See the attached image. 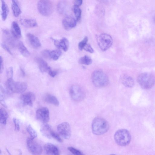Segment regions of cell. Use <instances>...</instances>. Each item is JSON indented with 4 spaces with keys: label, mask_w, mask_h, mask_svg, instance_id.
<instances>
[{
    "label": "cell",
    "mask_w": 155,
    "mask_h": 155,
    "mask_svg": "<svg viewBox=\"0 0 155 155\" xmlns=\"http://www.w3.org/2000/svg\"><path fill=\"white\" fill-rule=\"evenodd\" d=\"M109 128L108 122L104 119L98 117L93 120L91 129L93 133L96 135H101L106 133Z\"/></svg>",
    "instance_id": "6da1fadb"
},
{
    "label": "cell",
    "mask_w": 155,
    "mask_h": 155,
    "mask_svg": "<svg viewBox=\"0 0 155 155\" xmlns=\"http://www.w3.org/2000/svg\"><path fill=\"white\" fill-rule=\"evenodd\" d=\"M91 79L93 84L99 88L106 86L109 82L107 75L101 70H96L93 72L91 75Z\"/></svg>",
    "instance_id": "7a4b0ae2"
},
{
    "label": "cell",
    "mask_w": 155,
    "mask_h": 155,
    "mask_svg": "<svg viewBox=\"0 0 155 155\" xmlns=\"http://www.w3.org/2000/svg\"><path fill=\"white\" fill-rule=\"evenodd\" d=\"M114 139L118 145L125 146L128 145L130 142L131 136L130 132L127 130L120 129L116 132Z\"/></svg>",
    "instance_id": "3957f363"
},
{
    "label": "cell",
    "mask_w": 155,
    "mask_h": 155,
    "mask_svg": "<svg viewBox=\"0 0 155 155\" xmlns=\"http://www.w3.org/2000/svg\"><path fill=\"white\" fill-rule=\"evenodd\" d=\"M6 85L9 91L16 94H21L24 92L28 87L26 83L15 81L13 78L8 79Z\"/></svg>",
    "instance_id": "277c9868"
},
{
    "label": "cell",
    "mask_w": 155,
    "mask_h": 155,
    "mask_svg": "<svg viewBox=\"0 0 155 155\" xmlns=\"http://www.w3.org/2000/svg\"><path fill=\"white\" fill-rule=\"evenodd\" d=\"M137 81L141 88L147 89H151L154 86L155 84V78L150 74L144 73L139 76Z\"/></svg>",
    "instance_id": "5b68a950"
},
{
    "label": "cell",
    "mask_w": 155,
    "mask_h": 155,
    "mask_svg": "<svg viewBox=\"0 0 155 155\" xmlns=\"http://www.w3.org/2000/svg\"><path fill=\"white\" fill-rule=\"evenodd\" d=\"M37 6L39 13L44 16H48L53 13V4L49 1L46 0L39 1L38 2Z\"/></svg>",
    "instance_id": "8992f818"
},
{
    "label": "cell",
    "mask_w": 155,
    "mask_h": 155,
    "mask_svg": "<svg viewBox=\"0 0 155 155\" xmlns=\"http://www.w3.org/2000/svg\"><path fill=\"white\" fill-rule=\"evenodd\" d=\"M97 41L100 48L103 51L109 49L113 43L111 37L106 34H103L99 36L97 38Z\"/></svg>",
    "instance_id": "52a82bcc"
},
{
    "label": "cell",
    "mask_w": 155,
    "mask_h": 155,
    "mask_svg": "<svg viewBox=\"0 0 155 155\" xmlns=\"http://www.w3.org/2000/svg\"><path fill=\"white\" fill-rule=\"evenodd\" d=\"M69 92L71 98L75 101H81L83 100L85 96V93L84 90L78 85L72 86Z\"/></svg>",
    "instance_id": "ba28073f"
},
{
    "label": "cell",
    "mask_w": 155,
    "mask_h": 155,
    "mask_svg": "<svg viewBox=\"0 0 155 155\" xmlns=\"http://www.w3.org/2000/svg\"><path fill=\"white\" fill-rule=\"evenodd\" d=\"M31 138H28L27 140V145L29 151L33 155H40L42 154L43 149L38 143Z\"/></svg>",
    "instance_id": "9c48e42d"
},
{
    "label": "cell",
    "mask_w": 155,
    "mask_h": 155,
    "mask_svg": "<svg viewBox=\"0 0 155 155\" xmlns=\"http://www.w3.org/2000/svg\"><path fill=\"white\" fill-rule=\"evenodd\" d=\"M57 129L60 135L65 139H69L71 136V129L69 123L64 122L59 124Z\"/></svg>",
    "instance_id": "30bf717a"
},
{
    "label": "cell",
    "mask_w": 155,
    "mask_h": 155,
    "mask_svg": "<svg viewBox=\"0 0 155 155\" xmlns=\"http://www.w3.org/2000/svg\"><path fill=\"white\" fill-rule=\"evenodd\" d=\"M36 118L38 120L44 124L47 123L50 119L49 111L46 107L39 109L36 112Z\"/></svg>",
    "instance_id": "8fae6325"
},
{
    "label": "cell",
    "mask_w": 155,
    "mask_h": 155,
    "mask_svg": "<svg viewBox=\"0 0 155 155\" xmlns=\"http://www.w3.org/2000/svg\"><path fill=\"white\" fill-rule=\"evenodd\" d=\"M20 99L25 105L32 106L36 100V96L33 92H29L22 94Z\"/></svg>",
    "instance_id": "7c38bea8"
},
{
    "label": "cell",
    "mask_w": 155,
    "mask_h": 155,
    "mask_svg": "<svg viewBox=\"0 0 155 155\" xmlns=\"http://www.w3.org/2000/svg\"><path fill=\"white\" fill-rule=\"evenodd\" d=\"M64 29L67 30H70L74 28L76 25V20L71 16L65 17L62 22Z\"/></svg>",
    "instance_id": "4fadbf2b"
},
{
    "label": "cell",
    "mask_w": 155,
    "mask_h": 155,
    "mask_svg": "<svg viewBox=\"0 0 155 155\" xmlns=\"http://www.w3.org/2000/svg\"><path fill=\"white\" fill-rule=\"evenodd\" d=\"M51 39L53 41L56 46L58 49H61L65 51H66L68 50L69 43L68 40L66 38L64 37L60 40L55 39L52 38Z\"/></svg>",
    "instance_id": "5bb4252c"
},
{
    "label": "cell",
    "mask_w": 155,
    "mask_h": 155,
    "mask_svg": "<svg viewBox=\"0 0 155 155\" xmlns=\"http://www.w3.org/2000/svg\"><path fill=\"white\" fill-rule=\"evenodd\" d=\"M44 149L47 155H60L59 150L56 146L52 144H46L44 146Z\"/></svg>",
    "instance_id": "9a60e30c"
},
{
    "label": "cell",
    "mask_w": 155,
    "mask_h": 155,
    "mask_svg": "<svg viewBox=\"0 0 155 155\" xmlns=\"http://www.w3.org/2000/svg\"><path fill=\"white\" fill-rule=\"evenodd\" d=\"M27 36L30 44L33 48L38 49L41 47V43L37 36L30 33L28 34Z\"/></svg>",
    "instance_id": "2e32d148"
},
{
    "label": "cell",
    "mask_w": 155,
    "mask_h": 155,
    "mask_svg": "<svg viewBox=\"0 0 155 155\" xmlns=\"http://www.w3.org/2000/svg\"><path fill=\"white\" fill-rule=\"evenodd\" d=\"M120 80L122 84L128 88H132L135 84L132 78L127 75L124 74L121 75L120 78Z\"/></svg>",
    "instance_id": "e0dca14e"
},
{
    "label": "cell",
    "mask_w": 155,
    "mask_h": 155,
    "mask_svg": "<svg viewBox=\"0 0 155 155\" xmlns=\"http://www.w3.org/2000/svg\"><path fill=\"white\" fill-rule=\"evenodd\" d=\"M36 61L39 69L43 73L48 72L51 69L46 62L43 59L38 57L36 59Z\"/></svg>",
    "instance_id": "ac0fdd59"
},
{
    "label": "cell",
    "mask_w": 155,
    "mask_h": 155,
    "mask_svg": "<svg viewBox=\"0 0 155 155\" xmlns=\"http://www.w3.org/2000/svg\"><path fill=\"white\" fill-rule=\"evenodd\" d=\"M11 34L15 39H19L22 37L21 30L16 22L13 21L11 27Z\"/></svg>",
    "instance_id": "d6986e66"
},
{
    "label": "cell",
    "mask_w": 155,
    "mask_h": 155,
    "mask_svg": "<svg viewBox=\"0 0 155 155\" xmlns=\"http://www.w3.org/2000/svg\"><path fill=\"white\" fill-rule=\"evenodd\" d=\"M20 21L23 26L27 28L34 27L37 25L36 20L34 19H21Z\"/></svg>",
    "instance_id": "ffe728a7"
},
{
    "label": "cell",
    "mask_w": 155,
    "mask_h": 155,
    "mask_svg": "<svg viewBox=\"0 0 155 155\" xmlns=\"http://www.w3.org/2000/svg\"><path fill=\"white\" fill-rule=\"evenodd\" d=\"M52 131L51 126L47 123L44 124L40 129V131L43 135L48 139L51 138V134Z\"/></svg>",
    "instance_id": "44dd1931"
},
{
    "label": "cell",
    "mask_w": 155,
    "mask_h": 155,
    "mask_svg": "<svg viewBox=\"0 0 155 155\" xmlns=\"http://www.w3.org/2000/svg\"><path fill=\"white\" fill-rule=\"evenodd\" d=\"M3 33L5 37V40L7 43L12 46L15 45V39L12 35L10 34L9 31L6 29L3 30Z\"/></svg>",
    "instance_id": "7402d4cb"
},
{
    "label": "cell",
    "mask_w": 155,
    "mask_h": 155,
    "mask_svg": "<svg viewBox=\"0 0 155 155\" xmlns=\"http://www.w3.org/2000/svg\"><path fill=\"white\" fill-rule=\"evenodd\" d=\"M11 7L13 14L15 17H17L21 14V10L18 1H12Z\"/></svg>",
    "instance_id": "603a6c76"
},
{
    "label": "cell",
    "mask_w": 155,
    "mask_h": 155,
    "mask_svg": "<svg viewBox=\"0 0 155 155\" xmlns=\"http://www.w3.org/2000/svg\"><path fill=\"white\" fill-rule=\"evenodd\" d=\"M44 100L46 102L56 106L59 105V102L57 99L54 96L47 94L44 97Z\"/></svg>",
    "instance_id": "cb8c5ba5"
},
{
    "label": "cell",
    "mask_w": 155,
    "mask_h": 155,
    "mask_svg": "<svg viewBox=\"0 0 155 155\" xmlns=\"http://www.w3.org/2000/svg\"><path fill=\"white\" fill-rule=\"evenodd\" d=\"M19 52L24 56L27 57L30 55L29 51L21 41H19L17 44Z\"/></svg>",
    "instance_id": "d4e9b609"
},
{
    "label": "cell",
    "mask_w": 155,
    "mask_h": 155,
    "mask_svg": "<svg viewBox=\"0 0 155 155\" xmlns=\"http://www.w3.org/2000/svg\"><path fill=\"white\" fill-rule=\"evenodd\" d=\"M1 15L2 20L5 21L9 13V9L8 5L4 1H1Z\"/></svg>",
    "instance_id": "484cf974"
},
{
    "label": "cell",
    "mask_w": 155,
    "mask_h": 155,
    "mask_svg": "<svg viewBox=\"0 0 155 155\" xmlns=\"http://www.w3.org/2000/svg\"><path fill=\"white\" fill-rule=\"evenodd\" d=\"M0 122L2 124L5 126L6 124L8 118V114L7 111L4 108H1L0 111Z\"/></svg>",
    "instance_id": "4316f807"
},
{
    "label": "cell",
    "mask_w": 155,
    "mask_h": 155,
    "mask_svg": "<svg viewBox=\"0 0 155 155\" xmlns=\"http://www.w3.org/2000/svg\"><path fill=\"white\" fill-rule=\"evenodd\" d=\"M61 54V51L59 49L50 51L49 53V58L56 61L59 59Z\"/></svg>",
    "instance_id": "83f0119b"
},
{
    "label": "cell",
    "mask_w": 155,
    "mask_h": 155,
    "mask_svg": "<svg viewBox=\"0 0 155 155\" xmlns=\"http://www.w3.org/2000/svg\"><path fill=\"white\" fill-rule=\"evenodd\" d=\"M67 6V4L65 1H61L59 2L57 5L59 13L61 14H64L66 11Z\"/></svg>",
    "instance_id": "f1b7e54d"
},
{
    "label": "cell",
    "mask_w": 155,
    "mask_h": 155,
    "mask_svg": "<svg viewBox=\"0 0 155 155\" xmlns=\"http://www.w3.org/2000/svg\"><path fill=\"white\" fill-rule=\"evenodd\" d=\"M92 62V60L91 58L87 56H85L81 58L79 60V64L86 65L91 64Z\"/></svg>",
    "instance_id": "f546056e"
},
{
    "label": "cell",
    "mask_w": 155,
    "mask_h": 155,
    "mask_svg": "<svg viewBox=\"0 0 155 155\" xmlns=\"http://www.w3.org/2000/svg\"><path fill=\"white\" fill-rule=\"evenodd\" d=\"M28 133L30 136V138L33 139L36 138L37 137V133L34 129L30 125H29L26 129Z\"/></svg>",
    "instance_id": "4dcf8cb0"
},
{
    "label": "cell",
    "mask_w": 155,
    "mask_h": 155,
    "mask_svg": "<svg viewBox=\"0 0 155 155\" xmlns=\"http://www.w3.org/2000/svg\"><path fill=\"white\" fill-rule=\"evenodd\" d=\"M73 10L77 21H79L80 20L81 16V9L79 7L74 6Z\"/></svg>",
    "instance_id": "1f68e13d"
},
{
    "label": "cell",
    "mask_w": 155,
    "mask_h": 155,
    "mask_svg": "<svg viewBox=\"0 0 155 155\" xmlns=\"http://www.w3.org/2000/svg\"><path fill=\"white\" fill-rule=\"evenodd\" d=\"M68 149L72 154L75 155H85L81 151L73 147H69L68 148Z\"/></svg>",
    "instance_id": "d6a6232c"
},
{
    "label": "cell",
    "mask_w": 155,
    "mask_h": 155,
    "mask_svg": "<svg viewBox=\"0 0 155 155\" xmlns=\"http://www.w3.org/2000/svg\"><path fill=\"white\" fill-rule=\"evenodd\" d=\"M88 40V37L86 36L83 40L79 43L78 47L80 50H81L84 49V47L87 44Z\"/></svg>",
    "instance_id": "836d02e7"
},
{
    "label": "cell",
    "mask_w": 155,
    "mask_h": 155,
    "mask_svg": "<svg viewBox=\"0 0 155 155\" xmlns=\"http://www.w3.org/2000/svg\"><path fill=\"white\" fill-rule=\"evenodd\" d=\"M51 138H54L58 142L60 143L63 142V140L61 138L59 134L58 133L53 131L51 132Z\"/></svg>",
    "instance_id": "e575fe53"
},
{
    "label": "cell",
    "mask_w": 155,
    "mask_h": 155,
    "mask_svg": "<svg viewBox=\"0 0 155 155\" xmlns=\"http://www.w3.org/2000/svg\"><path fill=\"white\" fill-rule=\"evenodd\" d=\"M6 73L8 79L13 78L14 76V69L13 67H9L7 69Z\"/></svg>",
    "instance_id": "d590c367"
},
{
    "label": "cell",
    "mask_w": 155,
    "mask_h": 155,
    "mask_svg": "<svg viewBox=\"0 0 155 155\" xmlns=\"http://www.w3.org/2000/svg\"><path fill=\"white\" fill-rule=\"evenodd\" d=\"M13 121L15 126V130L16 131H19L20 129L19 122V120L17 119H13Z\"/></svg>",
    "instance_id": "8d00e7d4"
},
{
    "label": "cell",
    "mask_w": 155,
    "mask_h": 155,
    "mask_svg": "<svg viewBox=\"0 0 155 155\" xmlns=\"http://www.w3.org/2000/svg\"><path fill=\"white\" fill-rule=\"evenodd\" d=\"M83 49L90 53H93L94 51V49H93L91 45L87 44L84 47Z\"/></svg>",
    "instance_id": "74e56055"
},
{
    "label": "cell",
    "mask_w": 155,
    "mask_h": 155,
    "mask_svg": "<svg viewBox=\"0 0 155 155\" xmlns=\"http://www.w3.org/2000/svg\"><path fill=\"white\" fill-rule=\"evenodd\" d=\"M1 46L2 48L7 51L9 54L11 55H13V54L11 50H10L9 47L5 43L1 44Z\"/></svg>",
    "instance_id": "f35d334b"
},
{
    "label": "cell",
    "mask_w": 155,
    "mask_h": 155,
    "mask_svg": "<svg viewBox=\"0 0 155 155\" xmlns=\"http://www.w3.org/2000/svg\"><path fill=\"white\" fill-rule=\"evenodd\" d=\"M48 74L50 76L54 77L58 74V73L57 71L51 69L48 72Z\"/></svg>",
    "instance_id": "ab89813d"
},
{
    "label": "cell",
    "mask_w": 155,
    "mask_h": 155,
    "mask_svg": "<svg viewBox=\"0 0 155 155\" xmlns=\"http://www.w3.org/2000/svg\"><path fill=\"white\" fill-rule=\"evenodd\" d=\"M83 1L81 0H76L74 2V6L79 7L81 5Z\"/></svg>",
    "instance_id": "60d3db41"
},
{
    "label": "cell",
    "mask_w": 155,
    "mask_h": 155,
    "mask_svg": "<svg viewBox=\"0 0 155 155\" xmlns=\"http://www.w3.org/2000/svg\"><path fill=\"white\" fill-rule=\"evenodd\" d=\"M0 60H1V70L0 72L1 74H2L4 69V62L3 58L1 56L0 57Z\"/></svg>",
    "instance_id": "b9f144b4"
},
{
    "label": "cell",
    "mask_w": 155,
    "mask_h": 155,
    "mask_svg": "<svg viewBox=\"0 0 155 155\" xmlns=\"http://www.w3.org/2000/svg\"><path fill=\"white\" fill-rule=\"evenodd\" d=\"M49 50H45L42 51V54L45 57L49 58Z\"/></svg>",
    "instance_id": "7bdbcfd3"
},
{
    "label": "cell",
    "mask_w": 155,
    "mask_h": 155,
    "mask_svg": "<svg viewBox=\"0 0 155 155\" xmlns=\"http://www.w3.org/2000/svg\"><path fill=\"white\" fill-rule=\"evenodd\" d=\"M115 155V154H111V155Z\"/></svg>",
    "instance_id": "ee69618b"
},
{
    "label": "cell",
    "mask_w": 155,
    "mask_h": 155,
    "mask_svg": "<svg viewBox=\"0 0 155 155\" xmlns=\"http://www.w3.org/2000/svg\"><path fill=\"white\" fill-rule=\"evenodd\" d=\"M154 22H155V17H154Z\"/></svg>",
    "instance_id": "f6af8a7d"
}]
</instances>
